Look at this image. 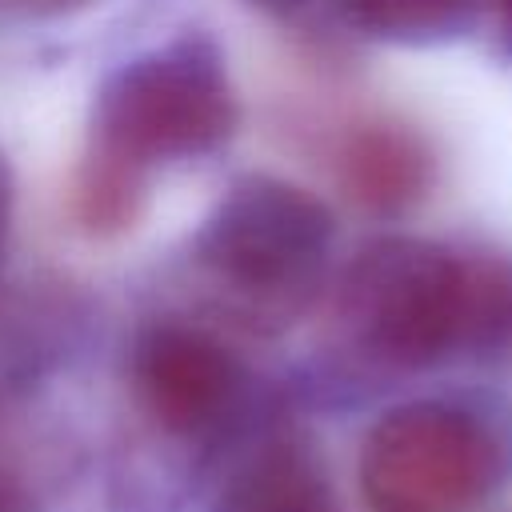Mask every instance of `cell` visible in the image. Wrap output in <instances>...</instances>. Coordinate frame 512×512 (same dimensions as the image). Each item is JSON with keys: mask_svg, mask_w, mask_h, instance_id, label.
I'll return each instance as SVG.
<instances>
[{"mask_svg": "<svg viewBox=\"0 0 512 512\" xmlns=\"http://www.w3.org/2000/svg\"><path fill=\"white\" fill-rule=\"evenodd\" d=\"M348 340L388 368L512 352V260L388 236L356 252L336 292Z\"/></svg>", "mask_w": 512, "mask_h": 512, "instance_id": "cell-1", "label": "cell"}, {"mask_svg": "<svg viewBox=\"0 0 512 512\" xmlns=\"http://www.w3.org/2000/svg\"><path fill=\"white\" fill-rule=\"evenodd\" d=\"M328 208L272 176H248L228 188L192 240L200 272L252 308L288 320L320 288L332 252Z\"/></svg>", "mask_w": 512, "mask_h": 512, "instance_id": "cell-2", "label": "cell"}, {"mask_svg": "<svg viewBox=\"0 0 512 512\" xmlns=\"http://www.w3.org/2000/svg\"><path fill=\"white\" fill-rule=\"evenodd\" d=\"M236 124V100L212 40L180 36L116 68L92 116V156L144 176L156 160L200 156Z\"/></svg>", "mask_w": 512, "mask_h": 512, "instance_id": "cell-3", "label": "cell"}, {"mask_svg": "<svg viewBox=\"0 0 512 512\" xmlns=\"http://www.w3.org/2000/svg\"><path fill=\"white\" fill-rule=\"evenodd\" d=\"M504 464V440L480 412L416 400L372 424L360 452V492L368 512H476Z\"/></svg>", "mask_w": 512, "mask_h": 512, "instance_id": "cell-4", "label": "cell"}, {"mask_svg": "<svg viewBox=\"0 0 512 512\" xmlns=\"http://www.w3.org/2000/svg\"><path fill=\"white\" fill-rule=\"evenodd\" d=\"M132 380L148 416L172 436L220 432L244 400V364L208 332L152 324L132 348Z\"/></svg>", "mask_w": 512, "mask_h": 512, "instance_id": "cell-5", "label": "cell"}, {"mask_svg": "<svg viewBox=\"0 0 512 512\" xmlns=\"http://www.w3.org/2000/svg\"><path fill=\"white\" fill-rule=\"evenodd\" d=\"M212 512H340L320 460L296 440L256 448L224 484Z\"/></svg>", "mask_w": 512, "mask_h": 512, "instance_id": "cell-6", "label": "cell"}, {"mask_svg": "<svg viewBox=\"0 0 512 512\" xmlns=\"http://www.w3.org/2000/svg\"><path fill=\"white\" fill-rule=\"evenodd\" d=\"M344 184L364 208L404 212L432 184V152L408 128L372 124L356 132L344 152Z\"/></svg>", "mask_w": 512, "mask_h": 512, "instance_id": "cell-7", "label": "cell"}, {"mask_svg": "<svg viewBox=\"0 0 512 512\" xmlns=\"http://www.w3.org/2000/svg\"><path fill=\"white\" fill-rule=\"evenodd\" d=\"M372 36L396 44H444L476 24L480 0H340Z\"/></svg>", "mask_w": 512, "mask_h": 512, "instance_id": "cell-8", "label": "cell"}, {"mask_svg": "<svg viewBox=\"0 0 512 512\" xmlns=\"http://www.w3.org/2000/svg\"><path fill=\"white\" fill-rule=\"evenodd\" d=\"M88 4H96V0H0V12L48 20V16H72V12L88 8Z\"/></svg>", "mask_w": 512, "mask_h": 512, "instance_id": "cell-9", "label": "cell"}, {"mask_svg": "<svg viewBox=\"0 0 512 512\" xmlns=\"http://www.w3.org/2000/svg\"><path fill=\"white\" fill-rule=\"evenodd\" d=\"M4 232H8V172L0 164V248H4Z\"/></svg>", "mask_w": 512, "mask_h": 512, "instance_id": "cell-10", "label": "cell"}, {"mask_svg": "<svg viewBox=\"0 0 512 512\" xmlns=\"http://www.w3.org/2000/svg\"><path fill=\"white\" fill-rule=\"evenodd\" d=\"M256 4H264V8H276V12H292V8H300L304 0H256Z\"/></svg>", "mask_w": 512, "mask_h": 512, "instance_id": "cell-11", "label": "cell"}, {"mask_svg": "<svg viewBox=\"0 0 512 512\" xmlns=\"http://www.w3.org/2000/svg\"><path fill=\"white\" fill-rule=\"evenodd\" d=\"M504 12H508V36H512V0H504Z\"/></svg>", "mask_w": 512, "mask_h": 512, "instance_id": "cell-12", "label": "cell"}, {"mask_svg": "<svg viewBox=\"0 0 512 512\" xmlns=\"http://www.w3.org/2000/svg\"><path fill=\"white\" fill-rule=\"evenodd\" d=\"M0 512H8V500H4V488H0Z\"/></svg>", "mask_w": 512, "mask_h": 512, "instance_id": "cell-13", "label": "cell"}]
</instances>
